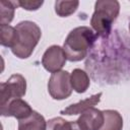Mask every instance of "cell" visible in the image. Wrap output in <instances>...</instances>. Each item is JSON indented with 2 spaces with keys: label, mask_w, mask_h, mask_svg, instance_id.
Wrapping results in <instances>:
<instances>
[{
  "label": "cell",
  "mask_w": 130,
  "mask_h": 130,
  "mask_svg": "<svg viewBox=\"0 0 130 130\" xmlns=\"http://www.w3.org/2000/svg\"><path fill=\"white\" fill-rule=\"evenodd\" d=\"M101 96H102V92L95 93L85 100H82L76 104H72L68 107H66L65 109L60 111V114L62 115H67V116H72V115H78V114H82L83 112H85L86 110L93 108L94 106H96L100 101H101Z\"/></svg>",
  "instance_id": "9c48e42d"
},
{
  "label": "cell",
  "mask_w": 130,
  "mask_h": 130,
  "mask_svg": "<svg viewBox=\"0 0 130 130\" xmlns=\"http://www.w3.org/2000/svg\"><path fill=\"white\" fill-rule=\"evenodd\" d=\"M129 31H130V22H129Z\"/></svg>",
  "instance_id": "ac0fdd59"
},
{
  "label": "cell",
  "mask_w": 130,
  "mask_h": 130,
  "mask_svg": "<svg viewBox=\"0 0 130 130\" xmlns=\"http://www.w3.org/2000/svg\"><path fill=\"white\" fill-rule=\"evenodd\" d=\"M17 7L16 1H5L0 2V25H8L14 16L15 8Z\"/></svg>",
  "instance_id": "5bb4252c"
},
{
  "label": "cell",
  "mask_w": 130,
  "mask_h": 130,
  "mask_svg": "<svg viewBox=\"0 0 130 130\" xmlns=\"http://www.w3.org/2000/svg\"><path fill=\"white\" fill-rule=\"evenodd\" d=\"M104 124L100 130H122L123 118L121 114L116 110H105Z\"/></svg>",
  "instance_id": "7c38bea8"
},
{
  "label": "cell",
  "mask_w": 130,
  "mask_h": 130,
  "mask_svg": "<svg viewBox=\"0 0 130 130\" xmlns=\"http://www.w3.org/2000/svg\"><path fill=\"white\" fill-rule=\"evenodd\" d=\"M78 1H56L55 2V12L60 17H67L73 14L78 8Z\"/></svg>",
  "instance_id": "2e32d148"
},
{
  "label": "cell",
  "mask_w": 130,
  "mask_h": 130,
  "mask_svg": "<svg viewBox=\"0 0 130 130\" xmlns=\"http://www.w3.org/2000/svg\"><path fill=\"white\" fill-rule=\"evenodd\" d=\"M15 28L18 32V40L11 52L19 59H26L32 54L42 37L41 28L36 22L30 20L20 21Z\"/></svg>",
  "instance_id": "3957f363"
},
{
  "label": "cell",
  "mask_w": 130,
  "mask_h": 130,
  "mask_svg": "<svg viewBox=\"0 0 130 130\" xmlns=\"http://www.w3.org/2000/svg\"><path fill=\"white\" fill-rule=\"evenodd\" d=\"M16 2H17V6H20L21 8L29 11L38 10L44 4V1H31V0H23V1H16Z\"/></svg>",
  "instance_id": "e0dca14e"
},
{
  "label": "cell",
  "mask_w": 130,
  "mask_h": 130,
  "mask_svg": "<svg viewBox=\"0 0 130 130\" xmlns=\"http://www.w3.org/2000/svg\"><path fill=\"white\" fill-rule=\"evenodd\" d=\"M66 60L67 56L63 48L57 45H53L45 51L42 57V65L47 71L55 73L61 71L66 63Z\"/></svg>",
  "instance_id": "8992f818"
},
{
  "label": "cell",
  "mask_w": 130,
  "mask_h": 130,
  "mask_svg": "<svg viewBox=\"0 0 130 130\" xmlns=\"http://www.w3.org/2000/svg\"><path fill=\"white\" fill-rule=\"evenodd\" d=\"M120 12V3L117 0H99L94 3V11L90 18V25L96 36L108 38L112 24Z\"/></svg>",
  "instance_id": "7a4b0ae2"
},
{
  "label": "cell",
  "mask_w": 130,
  "mask_h": 130,
  "mask_svg": "<svg viewBox=\"0 0 130 130\" xmlns=\"http://www.w3.org/2000/svg\"><path fill=\"white\" fill-rule=\"evenodd\" d=\"M47 130H81L76 121H67L61 117H55L47 121Z\"/></svg>",
  "instance_id": "9a60e30c"
},
{
  "label": "cell",
  "mask_w": 130,
  "mask_h": 130,
  "mask_svg": "<svg viewBox=\"0 0 130 130\" xmlns=\"http://www.w3.org/2000/svg\"><path fill=\"white\" fill-rule=\"evenodd\" d=\"M48 91L54 100H65L72 93L70 74L65 70L52 73L48 81Z\"/></svg>",
  "instance_id": "5b68a950"
},
{
  "label": "cell",
  "mask_w": 130,
  "mask_h": 130,
  "mask_svg": "<svg viewBox=\"0 0 130 130\" xmlns=\"http://www.w3.org/2000/svg\"><path fill=\"white\" fill-rule=\"evenodd\" d=\"M96 37L88 26H77L73 28L63 44V50L67 56V60L71 62L83 60L94 44Z\"/></svg>",
  "instance_id": "6da1fadb"
},
{
  "label": "cell",
  "mask_w": 130,
  "mask_h": 130,
  "mask_svg": "<svg viewBox=\"0 0 130 130\" xmlns=\"http://www.w3.org/2000/svg\"><path fill=\"white\" fill-rule=\"evenodd\" d=\"M70 82L72 89L78 93L85 92L90 84L89 76L87 75V73L79 68H75L72 70L70 74Z\"/></svg>",
  "instance_id": "30bf717a"
},
{
  "label": "cell",
  "mask_w": 130,
  "mask_h": 130,
  "mask_svg": "<svg viewBox=\"0 0 130 130\" xmlns=\"http://www.w3.org/2000/svg\"><path fill=\"white\" fill-rule=\"evenodd\" d=\"M26 92V80L21 74H13L0 84V107L13 99H21Z\"/></svg>",
  "instance_id": "277c9868"
},
{
  "label": "cell",
  "mask_w": 130,
  "mask_h": 130,
  "mask_svg": "<svg viewBox=\"0 0 130 130\" xmlns=\"http://www.w3.org/2000/svg\"><path fill=\"white\" fill-rule=\"evenodd\" d=\"M81 130H100L104 124L103 111L90 108L83 112L76 120Z\"/></svg>",
  "instance_id": "ba28073f"
},
{
  "label": "cell",
  "mask_w": 130,
  "mask_h": 130,
  "mask_svg": "<svg viewBox=\"0 0 130 130\" xmlns=\"http://www.w3.org/2000/svg\"><path fill=\"white\" fill-rule=\"evenodd\" d=\"M18 130H47V121L40 113L34 111L28 118L18 121Z\"/></svg>",
  "instance_id": "8fae6325"
},
{
  "label": "cell",
  "mask_w": 130,
  "mask_h": 130,
  "mask_svg": "<svg viewBox=\"0 0 130 130\" xmlns=\"http://www.w3.org/2000/svg\"><path fill=\"white\" fill-rule=\"evenodd\" d=\"M0 34H1V45L3 47H7L12 49L18 40V32L15 27L11 25H0Z\"/></svg>",
  "instance_id": "4fadbf2b"
},
{
  "label": "cell",
  "mask_w": 130,
  "mask_h": 130,
  "mask_svg": "<svg viewBox=\"0 0 130 130\" xmlns=\"http://www.w3.org/2000/svg\"><path fill=\"white\" fill-rule=\"evenodd\" d=\"M32 112L28 103L22 99H13L5 106L0 107V114L3 117H14L18 121L28 118Z\"/></svg>",
  "instance_id": "52a82bcc"
}]
</instances>
